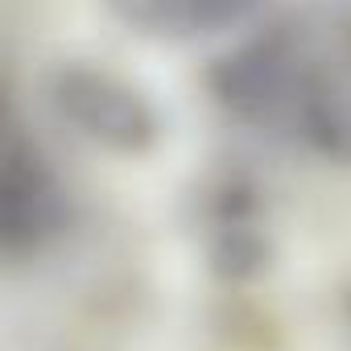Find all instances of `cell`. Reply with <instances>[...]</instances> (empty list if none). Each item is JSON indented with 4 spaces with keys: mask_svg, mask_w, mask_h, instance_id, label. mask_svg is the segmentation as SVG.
Wrapping results in <instances>:
<instances>
[{
    "mask_svg": "<svg viewBox=\"0 0 351 351\" xmlns=\"http://www.w3.org/2000/svg\"><path fill=\"white\" fill-rule=\"evenodd\" d=\"M112 5L153 29H207L236 17L244 0H112Z\"/></svg>",
    "mask_w": 351,
    "mask_h": 351,
    "instance_id": "1",
    "label": "cell"
}]
</instances>
